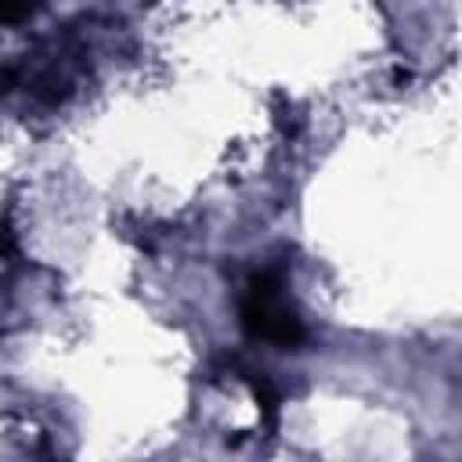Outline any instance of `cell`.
<instances>
[{"instance_id":"6da1fadb","label":"cell","mask_w":462,"mask_h":462,"mask_svg":"<svg viewBox=\"0 0 462 462\" xmlns=\"http://www.w3.org/2000/svg\"><path fill=\"white\" fill-rule=\"evenodd\" d=\"M282 289H285V282H282L278 267L253 271L245 289H242V300H238V321L253 343L296 350L307 339V328H303L296 307L282 296Z\"/></svg>"},{"instance_id":"7a4b0ae2","label":"cell","mask_w":462,"mask_h":462,"mask_svg":"<svg viewBox=\"0 0 462 462\" xmlns=\"http://www.w3.org/2000/svg\"><path fill=\"white\" fill-rule=\"evenodd\" d=\"M29 11H32V4H29V0H4V22H7V25L22 22Z\"/></svg>"}]
</instances>
